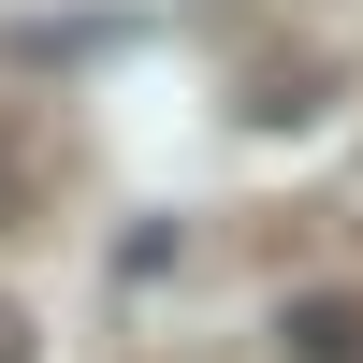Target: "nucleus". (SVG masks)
<instances>
[{"label":"nucleus","mask_w":363,"mask_h":363,"mask_svg":"<svg viewBox=\"0 0 363 363\" xmlns=\"http://www.w3.org/2000/svg\"><path fill=\"white\" fill-rule=\"evenodd\" d=\"M277 363H363V291H291L277 306Z\"/></svg>","instance_id":"obj_1"},{"label":"nucleus","mask_w":363,"mask_h":363,"mask_svg":"<svg viewBox=\"0 0 363 363\" xmlns=\"http://www.w3.org/2000/svg\"><path fill=\"white\" fill-rule=\"evenodd\" d=\"M29 189H44V145H29V116H15V102H0V233H15V218H29Z\"/></svg>","instance_id":"obj_2"},{"label":"nucleus","mask_w":363,"mask_h":363,"mask_svg":"<svg viewBox=\"0 0 363 363\" xmlns=\"http://www.w3.org/2000/svg\"><path fill=\"white\" fill-rule=\"evenodd\" d=\"M0 363H44V335H29V306H0Z\"/></svg>","instance_id":"obj_3"}]
</instances>
